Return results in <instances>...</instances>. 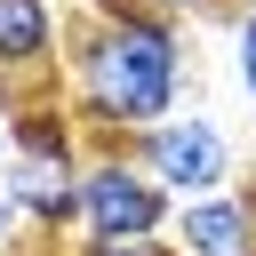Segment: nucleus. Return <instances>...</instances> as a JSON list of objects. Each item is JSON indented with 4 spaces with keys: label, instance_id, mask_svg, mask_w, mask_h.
Here are the masks:
<instances>
[{
    "label": "nucleus",
    "instance_id": "nucleus-1",
    "mask_svg": "<svg viewBox=\"0 0 256 256\" xmlns=\"http://www.w3.org/2000/svg\"><path fill=\"white\" fill-rule=\"evenodd\" d=\"M72 120L96 152H128L184 96V32L176 16H80L64 32Z\"/></svg>",
    "mask_w": 256,
    "mask_h": 256
},
{
    "label": "nucleus",
    "instance_id": "nucleus-2",
    "mask_svg": "<svg viewBox=\"0 0 256 256\" xmlns=\"http://www.w3.org/2000/svg\"><path fill=\"white\" fill-rule=\"evenodd\" d=\"M128 152H136V168H144L176 208L232 184V144H224V128H216L208 112H168V120H152Z\"/></svg>",
    "mask_w": 256,
    "mask_h": 256
},
{
    "label": "nucleus",
    "instance_id": "nucleus-3",
    "mask_svg": "<svg viewBox=\"0 0 256 256\" xmlns=\"http://www.w3.org/2000/svg\"><path fill=\"white\" fill-rule=\"evenodd\" d=\"M168 224H176V200L136 168V152H88V168H80V232L88 240H144Z\"/></svg>",
    "mask_w": 256,
    "mask_h": 256
},
{
    "label": "nucleus",
    "instance_id": "nucleus-4",
    "mask_svg": "<svg viewBox=\"0 0 256 256\" xmlns=\"http://www.w3.org/2000/svg\"><path fill=\"white\" fill-rule=\"evenodd\" d=\"M248 232H256V176L240 192H200L176 208V248L184 256H248Z\"/></svg>",
    "mask_w": 256,
    "mask_h": 256
},
{
    "label": "nucleus",
    "instance_id": "nucleus-5",
    "mask_svg": "<svg viewBox=\"0 0 256 256\" xmlns=\"http://www.w3.org/2000/svg\"><path fill=\"white\" fill-rule=\"evenodd\" d=\"M80 168L88 160H8V200L24 208L32 232L80 224Z\"/></svg>",
    "mask_w": 256,
    "mask_h": 256
},
{
    "label": "nucleus",
    "instance_id": "nucleus-6",
    "mask_svg": "<svg viewBox=\"0 0 256 256\" xmlns=\"http://www.w3.org/2000/svg\"><path fill=\"white\" fill-rule=\"evenodd\" d=\"M56 56H64L56 0H0V72H16V64H56Z\"/></svg>",
    "mask_w": 256,
    "mask_h": 256
},
{
    "label": "nucleus",
    "instance_id": "nucleus-7",
    "mask_svg": "<svg viewBox=\"0 0 256 256\" xmlns=\"http://www.w3.org/2000/svg\"><path fill=\"white\" fill-rule=\"evenodd\" d=\"M80 256H184L176 240H160V232H144V240H88Z\"/></svg>",
    "mask_w": 256,
    "mask_h": 256
},
{
    "label": "nucleus",
    "instance_id": "nucleus-8",
    "mask_svg": "<svg viewBox=\"0 0 256 256\" xmlns=\"http://www.w3.org/2000/svg\"><path fill=\"white\" fill-rule=\"evenodd\" d=\"M232 48H240V88L256 96V8H248V16L232 24Z\"/></svg>",
    "mask_w": 256,
    "mask_h": 256
},
{
    "label": "nucleus",
    "instance_id": "nucleus-9",
    "mask_svg": "<svg viewBox=\"0 0 256 256\" xmlns=\"http://www.w3.org/2000/svg\"><path fill=\"white\" fill-rule=\"evenodd\" d=\"M8 240H24V208H16L8 184H0V248H8Z\"/></svg>",
    "mask_w": 256,
    "mask_h": 256
},
{
    "label": "nucleus",
    "instance_id": "nucleus-10",
    "mask_svg": "<svg viewBox=\"0 0 256 256\" xmlns=\"http://www.w3.org/2000/svg\"><path fill=\"white\" fill-rule=\"evenodd\" d=\"M144 16H184V8H208V0H136Z\"/></svg>",
    "mask_w": 256,
    "mask_h": 256
},
{
    "label": "nucleus",
    "instance_id": "nucleus-11",
    "mask_svg": "<svg viewBox=\"0 0 256 256\" xmlns=\"http://www.w3.org/2000/svg\"><path fill=\"white\" fill-rule=\"evenodd\" d=\"M8 152H16V144H8V112H0V160H8Z\"/></svg>",
    "mask_w": 256,
    "mask_h": 256
},
{
    "label": "nucleus",
    "instance_id": "nucleus-12",
    "mask_svg": "<svg viewBox=\"0 0 256 256\" xmlns=\"http://www.w3.org/2000/svg\"><path fill=\"white\" fill-rule=\"evenodd\" d=\"M248 256H256V232H248Z\"/></svg>",
    "mask_w": 256,
    "mask_h": 256
},
{
    "label": "nucleus",
    "instance_id": "nucleus-13",
    "mask_svg": "<svg viewBox=\"0 0 256 256\" xmlns=\"http://www.w3.org/2000/svg\"><path fill=\"white\" fill-rule=\"evenodd\" d=\"M248 104H256V96H248Z\"/></svg>",
    "mask_w": 256,
    "mask_h": 256
}]
</instances>
